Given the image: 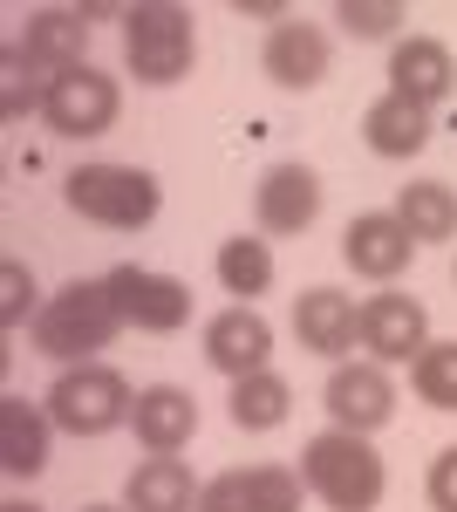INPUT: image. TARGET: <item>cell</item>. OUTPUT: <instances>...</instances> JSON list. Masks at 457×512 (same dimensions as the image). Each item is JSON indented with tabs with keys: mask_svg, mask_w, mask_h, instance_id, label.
<instances>
[{
	"mask_svg": "<svg viewBox=\"0 0 457 512\" xmlns=\"http://www.w3.org/2000/svg\"><path fill=\"white\" fill-rule=\"evenodd\" d=\"M301 478H307V499H321L328 512H376L382 492H389L382 451L355 431H335V424L301 444Z\"/></svg>",
	"mask_w": 457,
	"mask_h": 512,
	"instance_id": "1",
	"label": "cell"
},
{
	"mask_svg": "<svg viewBox=\"0 0 457 512\" xmlns=\"http://www.w3.org/2000/svg\"><path fill=\"white\" fill-rule=\"evenodd\" d=\"M116 335H123V315H116V301H110V287H103V280H69V287H55V294L41 301L35 328H28L35 355L62 362V369L96 362Z\"/></svg>",
	"mask_w": 457,
	"mask_h": 512,
	"instance_id": "2",
	"label": "cell"
},
{
	"mask_svg": "<svg viewBox=\"0 0 457 512\" xmlns=\"http://www.w3.org/2000/svg\"><path fill=\"white\" fill-rule=\"evenodd\" d=\"M62 205L89 219V226H103V233H144L157 212H164V185H157L144 164H76L69 178H62Z\"/></svg>",
	"mask_w": 457,
	"mask_h": 512,
	"instance_id": "3",
	"label": "cell"
},
{
	"mask_svg": "<svg viewBox=\"0 0 457 512\" xmlns=\"http://www.w3.org/2000/svg\"><path fill=\"white\" fill-rule=\"evenodd\" d=\"M198 62V21L178 0H137L123 7V69L144 89H171Z\"/></svg>",
	"mask_w": 457,
	"mask_h": 512,
	"instance_id": "4",
	"label": "cell"
},
{
	"mask_svg": "<svg viewBox=\"0 0 457 512\" xmlns=\"http://www.w3.org/2000/svg\"><path fill=\"white\" fill-rule=\"evenodd\" d=\"M48 417H55V431L69 437H110L130 424V410H137V390L116 376L110 362H76V369H62L55 383H48Z\"/></svg>",
	"mask_w": 457,
	"mask_h": 512,
	"instance_id": "5",
	"label": "cell"
},
{
	"mask_svg": "<svg viewBox=\"0 0 457 512\" xmlns=\"http://www.w3.org/2000/svg\"><path fill=\"white\" fill-rule=\"evenodd\" d=\"M116 117H123V89H116L110 69H96V62H76V69H62V76L48 82L41 123H48L55 137H69V144H89V137L116 130Z\"/></svg>",
	"mask_w": 457,
	"mask_h": 512,
	"instance_id": "6",
	"label": "cell"
},
{
	"mask_svg": "<svg viewBox=\"0 0 457 512\" xmlns=\"http://www.w3.org/2000/svg\"><path fill=\"white\" fill-rule=\"evenodd\" d=\"M103 287H110L123 328H137V335H178V328L191 321V287L178 274H157V267L123 260V267L103 274Z\"/></svg>",
	"mask_w": 457,
	"mask_h": 512,
	"instance_id": "7",
	"label": "cell"
},
{
	"mask_svg": "<svg viewBox=\"0 0 457 512\" xmlns=\"http://www.w3.org/2000/svg\"><path fill=\"white\" fill-rule=\"evenodd\" d=\"M355 349L369 355V362H382V369L417 362L430 349V308H423L417 294H369L355 308Z\"/></svg>",
	"mask_w": 457,
	"mask_h": 512,
	"instance_id": "8",
	"label": "cell"
},
{
	"mask_svg": "<svg viewBox=\"0 0 457 512\" xmlns=\"http://www.w3.org/2000/svg\"><path fill=\"white\" fill-rule=\"evenodd\" d=\"M321 410L335 431H355V437H376L389 417H396V376L382 362H335L328 369V390H321Z\"/></svg>",
	"mask_w": 457,
	"mask_h": 512,
	"instance_id": "9",
	"label": "cell"
},
{
	"mask_svg": "<svg viewBox=\"0 0 457 512\" xmlns=\"http://www.w3.org/2000/svg\"><path fill=\"white\" fill-rule=\"evenodd\" d=\"M307 478L301 465H232V472L205 478L198 512H301Z\"/></svg>",
	"mask_w": 457,
	"mask_h": 512,
	"instance_id": "10",
	"label": "cell"
},
{
	"mask_svg": "<svg viewBox=\"0 0 457 512\" xmlns=\"http://www.w3.org/2000/svg\"><path fill=\"white\" fill-rule=\"evenodd\" d=\"M321 219V178L314 164H267L253 185V226L260 239H301Z\"/></svg>",
	"mask_w": 457,
	"mask_h": 512,
	"instance_id": "11",
	"label": "cell"
},
{
	"mask_svg": "<svg viewBox=\"0 0 457 512\" xmlns=\"http://www.w3.org/2000/svg\"><path fill=\"white\" fill-rule=\"evenodd\" d=\"M205 362L226 376V383H246V376H260L273 369V321L260 308H219V315L205 321Z\"/></svg>",
	"mask_w": 457,
	"mask_h": 512,
	"instance_id": "12",
	"label": "cell"
},
{
	"mask_svg": "<svg viewBox=\"0 0 457 512\" xmlns=\"http://www.w3.org/2000/svg\"><path fill=\"white\" fill-rule=\"evenodd\" d=\"M260 69H267L273 89H287V96H307V89H321L328 69H335V41L321 35L314 21H280L260 48Z\"/></svg>",
	"mask_w": 457,
	"mask_h": 512,
	"instance_id": "13",
	"label": "cell"
},
{
	"mask_svg": "<svg viewBox=\"0 0 457 512\" xmlns=\"http://www.w3.org/2000/svg\"><path fill=\"white\" fill-rule=\"evenodd\" d=\"M451 89H457V55L437 35H403L389 48V96L437 110V103H451Z\"/></svg>",
	"mask_w": 457,
	"mask_h": 512,
	"instance_id": "14",
	"label": "cell"
},
{
	"mask_svg": "<svg viewBox=\"0 0 457 512\" xmlns=\"http://www.w3.org/2000/svg\"><path fill=\"white\" fill-rule=\"evenodd\" d=\"M342 260L362 280H396V274H410L417 239H410V226L396 212H355L342 226Z\"/></svg>",
	"mask_w": 457,
	"mask_h": 512,
	"instance_id": "15",
	"label": "cell"
},
{
	"mask_svg": "<svg viewBox=\"0 0 457 512\" xmlns=\"http://www.w3.org/2000/svg\"><path fill=\"white\" fill-rule=\"evenodd\" d=\"M130 431L151 458H178L191 437H198V396L178 390V383H151L137 390V410H130Z\"/></svg>",
	"mask_w": 457,
	"mask_h": 512,
	"instance_id": "16",
	"label": "cell"
},
{
	"mask_svg": "<svg viewBox=\"0 0 457 512\" xmlns=\"http://www.w3.org/2000/svg\"><path fill=\"white\" fill-rule=\"evenodd\" d=\"M355 308L362 301H348L342 287H307V294H294V342L307 355H321V362H342L355 349Z\"/></svg>",
	"mask_w": 457,
	"mask_h": 512,
	"instance_id": "17",
	"label": "cell"
},
{
	"mask_svg": "<svg viewBox=\"0 0 457 512\" xmlns=\"http://www.w3.org/2000/svg\"><path fill=\"white\" fill-rule=\"evenodd\" d=\"M48 444H55V417H48V403L0 396V472H7V478H41V472H48Z\"/></svg>",
	"mask_w": 457,
	"mask_h": 512,
	"instance_id": "18",
	"label": "cell"
},
{
	"mask_svg": "<svg viewBox=\"0 0 457 512\" xmlns=\"http://www.w3.org/2000/svg\"><path fill=\"white\" fill-rule=\"evenodd\" d=\"M430 137H437V110H417V103H403V96H389V89L362 110V144L389 164L430 151Z\"/></svg>",
	"mask_w": 457,
	"mask_h": 512,
	"instance_id": "19",
	"label": "cell"
},
{
	"mask_svg": "<svg viewBox=\"0 0 457 512\" xmlns=\"http://www.w3.org/2000/svg\"><path fill=\"white\" fill-rule=\"evenodd\" d=\"M35 69H48V76H62V69H76V62H89L82 48H89V7H35L28 14V35L14 41Z\"/></svg>",
	"mask_w": 457,
	"mask_h": 512,
	"instance_id": "20",
	"label": "cell"
},
{
	"mask_svg": "<svg viewBox=\"0 0 457 512\" xmlns=\"http://www.w3.org/2000/svg\"><path fill=\"white\" fill-rule=\"evenodd\" d=\"M198 492H205V478H191L185 458H144L123 478V506L130 512H198Z\"/></svg>",
	"mask_w": 457,
	"mask_h": 512,
	"instance_id": "21",
	"label": "cell"
},
{
	"mask_svg": "<svg viewBox=\"0 0 457 512\" xmlns=\"http://www.w3.org/2000/svg\"><path fill=\"white\" fill-rule=\"evenodd\" d=\"M417 246H437V239H457V192L444 178H410V185H396V205H389Z\"/></svg>",
	"mask_w": 457,
	"mask_h": 512,
	"instance_id": "22",
	"label": "cell"
},
{
	"mask_svg": "<svg viewBox=\"0 0 457 512\" xmlns=\"http://www.w3.org/2000/svg\"><path fill=\"white\" fill-rule=\"evenodd\" d=\"M212 274H219V287H226L239 308H253V301L273 287V246L260 233H232V239H219Z\"/></svg>",
	"mask_w": 457,
	"mask_h": 512,
	"instance_id": "23",
	"label": "cell"
},
{
	"mask_svg": "<svg viewBox=\"0 0 457 512\" xmlns=\"http://www.w3.org/2000/svg\"><path fill=\"white\" fill-rule=\"evenodd\" d=\"M226 417L232 431H280L287 417H294V390H287V376L280 369H260V376H246V383H232L226 396Z\"/></svg>",
	"mask_w": 457,
	"mask_h": 512,
	"instance_id": "24",
	"label": "cell"
},
{
	"mask_svg": "<svg viewBox=\"0 0 457 512\" xmlns=\"http://www.w3.org/2000/svg\"><path fill=\"white\" fill-rule=\"evenodd\" d=\"M7 76H0V117L7 123H21V117H41V103H48V69H35L14 41H7V62H0Z\"/></svg>",
	"mask_w": 457,
	"mask_h": 512,
	"instance_id": "25",
	"label": "cell"
},
{
	"mask_svg": "<svg viewBox=\"0 0 457 512\" xmlns=\"http://www.w3.org/2000/svg\"><path fill=\"white\" fill-rule=\"evenodd\" d=\"M410 390L430 410H457V342H430V349L410 362Z\"/></svg>",
	"mask_w": 457,
	"mask_h": 512,
	"instance_id": "26",
	"label": "cell"
},
{
	"mask_svg": "<svg viewBox=\"0 0 457 512\" xmlns=\"http://www.w3.org/2000/svg\"><path fill=\"white\" fill-rule=\"evenodd\" d=\"M41 294L35 287V274L21 267V260H0V328L14 335V328H35V315H41Z\"/></svg>",
	"mask_w": 457,
	"mask_h": 512,
	"instance_id": "27",
	"label": "cell"
},
{
	"mask_svg": "<svg viewBox=\"0 0 457 512\" xmlns=\"http://www.w3.org/2000/svg\"><path fill=\"white\" fill-rule=\"evenodd\" d=\"M335 21H342V35H355V41H389L410 21V7H403V0H342Z\"/></svg>",
	"mask_w": 457,
	"mask_h": 512,
	"instance_id": "28",
	"label": "cell"
},
{
	"mask_svg": "<svg viewBox=\"0 0 457 512\" xmlns=\"http://www.w3.org/2000/svg\"><path fill=\"white\" fill-rule=\"evenodd\" d=\"M423 499H430V512H457V444H444V451L430 458Z\"/></svg>",
	"mask_w": 457,
	"mask_h": 512,
	"instance_id": "29",
	"label": "cell"
},
{
	"mask_svg": "<svg viewBox=\"0 0 457 512\" xmlns=\"http://www.w3.org/2000/svg\"><path fill=\"white\" fill-rule=\"evenodd\" d=\"M239 14H260V21H273V28H280V21H294L280 0H239Z\"/></svg>",
	"mask_w": 457,
	"mask_h": 512,
	"instance_id": "30",
	"label": "cell"
},
{
	"mask_svg": "<svg viewBox=\"0 0 457 512\" xmlns=\"http://www.w3.org/2000/svg\"><path fill=\"white\" fill-rule=\"evenodd\" d=\"M0 512H41V506H35V499H7Z\"/></svg>",
	"mask_w": 457,
	"mask_h": 512,
	"instance_id": "31",
	"label": "cell"
},
{
	"mask_svg": "<svg viewBox=\"0 0 457 512\" xmlns=\"http://www.w3.org/2000/svg\"><path fill=\"white\" fill-rule=\"evenodd\" d=\"M82 512H130V506H82Z\"/></svg>",
	"mask_w": 457,
	"mask_h": 512,
	"instance_id": "32",
	"label": "cell"
},
{
	"mask_svg": "<svg viewBox=\"0 0 457 512\" xmlns=\"http://www.w3.org/2000/svg\"><path fill=\"white\" fill-rule=\"evenodd\" d=\"M451 280H457V267H451Z\"/></svg>",
	"mask_w": 457,
	"mask_h": 512,
	"instance_id": "33",
	"label": "cell"
}]
</instances>
